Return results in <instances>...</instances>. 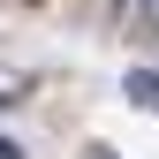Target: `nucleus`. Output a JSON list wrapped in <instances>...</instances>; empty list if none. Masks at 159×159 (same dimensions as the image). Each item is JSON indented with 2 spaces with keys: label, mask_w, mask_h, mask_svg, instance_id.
<instances>
[{
  "label": "nucleus",
  "mask_w": 159,
  "mask_h": 159,
  "mask_svg": "<svg viewBox=\"0 0 159 159\" xmlns=\"http://www.w3.org/2000/svg\"><path fill=\"white\" fill-rule=\"evenodd\" d=\"M0 159H23V144H8V136H0Z\"/></svg>",
  "instance_id": "obj_3"
},
{
  "label": "nucleus",
  "mask_w": 159,
  "mask_h": 159,
  "mask_svg": "<svg viewBox=\"0 0 159 159\" xmlns=\"http://www.w3.org/2000/svg\"><path fill=\"white\" fill-rule=\"evenodd\" d=\"M121 98H136V106H159V68H129V76H121Z\"/></svg>",
  "instance_id": "obj_1"
},
{
  "label": "nucleus",
  "mask_w": 159,
  "mask_h": 159,
  "mask_svg": "<svg viewBox=\"0 0 159 159\" xmlns=\"http://www.w3.org/2000/svg\"><path fill=\"white\" fill-rule=\"evenodd\" d=\"M136 23H159V0H136Z\"/></svg>",
  "instance_id": "obj_2"
},
{
  "label": "nucleus",
  "mask_w": 159,
  "mask_h": 159,
  "mask_svg": "<svg viewBox=\"0 0 159 159\" xmlns=\"http://www.w3.org/2000/svg\"><path fill=\"white\" fill-rule=\"evenodd\" d=\"M91 159H114V152H91Z\"/></svg>",
  "instance_id": "obj_4"
}]
</instances>
